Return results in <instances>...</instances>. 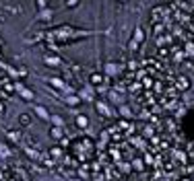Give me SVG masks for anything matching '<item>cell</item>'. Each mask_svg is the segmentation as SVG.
<instances>
[{"label": "cell", "mask_w": 194, "mask_h": 181, "mask_svg": "<svg viewBox=\"0 0 194 181\" xmlns=\"http://www.w3.org/2000/svg\"><path fill=\"white\" fill-rule=\"evenodd\" d=\"M46 4H48V0H37V6L42 8V10L46 8Z\"/></svg>", "instance_id": "obj_16"}, {"label": "cell", "mask_w": 194, "mask_h": 181, "mask_svg": "<svg viewBox=\"0 0 194 181\" xmlns=\"http://www.w3.org/2000/svg\"><path fill=\"white\" fill-rule=\"evenodd\" d=\"M2 113H4V105L0 103V115H2Z\"/></svg>", "instance_id": "obj_20"}, {"label": "cell", "mask_w": 194, "mask_h": 181, "mask_svg": "<svg viewBox=\"0 0 194 181\" xmlns=\"http://www.w3.org/2000/svg\"><path fill=\"white\" fill-rule=\"evenodd\" d=\"M101 80H103L101 74H91V83L93 84H101Z\"/></svg>", "instance_id": "obj_11"}, {"label": "cell", "mask_w": 194, "mask_h": 181, "mask_svg": "<svg viewBox=\"0 0 194 181\" xmlns=\"http://www.w3.org/2000/svg\"><path fill=\"white\" fill-rule=\"evenodd\" d=\"M120 2H126V0H120Z\"/></svg>", "instance_id": "obj_21"}, {"label": "cell", "mask_w": 194, "mask_h": 181, "mask_svg": "<svg viewBox=\"0 0 194 181\" xmlns=\"http://www.w3.org/2000/svg\"><path fill=\"white\" fill-rule=\"evenodd\" d=\"M35 113H37V115H39V117H42V119H48V117H50V115H48V111H46L43 107H39V105L35 107Z\"/></svg>", "instance_id": "obj_5"}, {"label": "cell", "mask_w": 194, "mask_h": 181, "mask_svg": "<svg viewBox=\"0 0 194 181\" xmlns=\"http://www.w3.org/2000/svg\"><path fill=\"white\" fill-rule=\"evenodd\" d=\"M50 83H52V87H56V89H64V80H60V78H52Z\"/></svg>", "instance_id": "obj_8"}, {"label": "cell", "mask_w": 194, "mask_h": 181, "mask_svg": "<svg viewBox=\"0 0 194 181\" xmlns=\"http://www.w3.org/2000/svg\"><path fill=\"white\" fill-rule=\"evenodd\" d=\"M19 90H21V95H23L25 99H27V101H31V99H33V93H31V90L23 89V87H19Z\"/></svg>", "instance_id": "obj_6"}, {"label": "cell", "mask_w": 194, "mask_h": 181, "mask_svg": "<svg viewBox=\"0 0 194 181\" xmlns=\"http://www.w3.org/2000/svg\"><path fill=\"white\" fill-rule=\"evenodd\" d=\"M76 125L85 128V125H87V117H85V115H79V117H76Z\"/></svg>", "instance_id": "obj_12"}, {"label": "cell", "mask_w": 194, "mask_h": 181, "mask_svg": "<svg viewBox=\"0 0 194 181\" xmlns=\"http://www.w3.org/2000/svg\"><path fill=\"white\" fill-rule=\"evenodd\" d=\"M8 138H10V140H17V138H19V134H17V132H14V134L10 132V134H8Z\"/></svg>", "instance_id": "obj_19"}, {"label": "cell", "mask_w": 194, "mask_h": 181, "mask_svg": "<svg viewBox=\"0 0 194 181\" xmlns=\"http://www.w3.org/2000/svg\"><path fill=\"white\" fill-rule=\"evenodd\" d=\"M176 87H178L180 90H188L190 89V80H188L186 76H178L176 78Z\"/></svg>", "instance_id": "obj_1"}, {"label": "cell", "mask_w": 194, "mask_h": 181, "mask_svg": "<svg viewBox=\"0 0 194 181\" xmlns=\"http://www.w3.org/2000/svg\"><path fill=\"white\" fill-rule=\"evenodd\" d=\"M39 19H42V21H50V19H52V10H42V13H39Z\"/></svg>", "instance_id": "obj_9"}, {"label": "cell", "mask_w": 194, "mask_h": 181, "mask_svg": "<svg viewBox=\"0 0 194 181\" xmlns=\"http://www.w3.org/2000/svg\"><path fill=\"white\" fill-rule=\"evenodd\" d=\"M143 84H145L147 89H151V84H153V80H151V78H145V80H143Z\"/></svg>", "instance_id": "obj_17"}, {"label": "cell", "mask_w": 194, "mask_h": 181, "mask_svg": "<svg viewBox=\"0 0 194 181\" xmlns=\"http://www.w3.org/2000/svg\"><path fill=\"white\" fill-rule=\"evenodd\" d=\"M43 60H46V64H52V66H60V64H62V60L58 56H48V54H46Z\"/></svg>", "instance_id": "obj_2"}, {"label": "cell", "mask_w": 194, "mask_h": 181, "mask_svg": "<svg viewBox=\"0 0 194 181\" xmlns=\"http://www.w3.org/2000/svg\"><path fill=\"white\" fill-rule=\"evenodd\" d=\"M134 169H136V171H143V160H134Z\"/></svg>", "instance_id": "obj_14"}, {"label": "cell", "mask_w": 194, "mask_h": 181, "mask_svg": "<svg viewBox=\"0 0 194 181\" xmlns=\"http://www.w3.org/2000/svg\"><path fill=\"white\" fill-rule=\"evenodd\" d=\"M143 37H145V35H143V29H136V31H134V39H132V41L140 43V41H143Z\"/></svg>", "instance_id": "obj_7"}, {"label": "cell", "mask_w": 194, "mask_h": 181, "mask_svg": "<svg viewBox=\"0 0 194 181\" xmlns=\"http://www.w3.org/2000/svg\"><path fill=\"white\" fill-rule=\"evenodd\" d=\"M2 89H4V93H6V95H13L17 87H14L13 83H2Z\"/></svg>", "instance_id": "obj_3"}, {"label": "cell", "mask_w": 194, "mask_h": 181, "mask_svg": "<svg viewBox=\"0 0 194 181\" xmlns=\"http://www.w3.org/2000/svg\"><path fill=\"white\" fill-rule=\"evenodd\" d=\"M19 121H21V125H29L31 124V115H29V113H21Z\"/></svg>", "instance_id": "obj_4"}, {"label": "cell", "mask_w": 194, "mask_h": 181, "mask_svg": "<svg viewBox=\"0 0 194 181\" xmlns=\"http://www.w3.org/2000/svg\"><path fill=\"white\" fill-rule=\"evenodd\" d=\"M52 138L60 140V138H62V130H60V128H52Z\"/></svg>", "instance_id": "obj_10"}, {"label": "cell", "mask_w": 194, "mask_h": 181, "mask_svg": "<svg viewBox=\"0 0 194 181\" xmlns=\"http://www.w3.org/2000/svg\"><path fill=\"white\" fill-rule=\"evenodd\" d=\"M153 31H155V35H161V31H163V25H161V23H155V25H153Z\"/></svg>", "instance_id": "obj_13"}, {"label": "cell", "mask_w": 194, "mask_h": 181, "mask_svg": "<svg viewBox=\"0 0 194 181\" xmlns=\"http://www.w3.org/2000/svg\"><path fill=\"white\" fill-rule=\"evenodd\" d=\"M50 152H52V156H60V150H58V148H52Z\"/></svg>", "instance_id": "obj_18"}, {"label": "cell", "mask_w": 194, "mask_h": 181, "mask_svg": "<svg viewBox=\"0 0 194 181\" xmlns=\"http://www.w3.org/2000/svg\"><path fill=\"white\" fill-rule=\"evenodd\" d=\"M66 103H68V105H76V103H79V99H76V97H68V99H66Z\"/></svg>", "instance_id": "obj_15"}]
</instances>
